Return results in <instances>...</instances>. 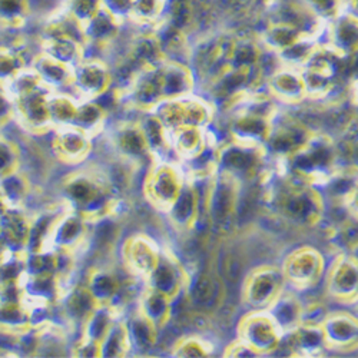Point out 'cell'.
Instances as JSON below:
<instances>
[{"label": "cell", "mask_w": 358, "mask_h": 358, "mask_svg": "<svg viewBox=\"0 0 358 358\" xmlns=\"http://www.w3.org/2000/svg\"><path fill=\"white\" fill-rule=\"evenodd\" d=\"M320 45V39L314 36H303L301 39H298L280 53H277V59L280 65L291 66L301 69L313 56L315 49Z\"/></svg>", "instance_id": "obj_43"}, {"label": "cell", "mask_w": 358, "mask_h": 358, "mask_svg": "<svg viewBox=\"0 0 358 358\" xmlns=\"http://www.w3.org/2000/svg\"><path fill=\"white\" fill-rule=\"evenodd\" d=\"M9 208H12V206H10L5 192H3L2 185H0V218H2L9 211Z\"/></svg>", "instance_id": "obj_54"}, {"label": "cell", "mask_w": 358, "mask_h": 358, "mask_svg": "<svg viewBox=\"0 0 358 358\" xmlns=\"http://www.w3.org/2000/svg\"><path fill=\"white\" fill-rule=\"evenodd\" d=\"M189 278L191 275L188 270L179 258L169 250L162 248L157 265L151 274L143 280V284L166 295L175 303L182 294H185Z\"/></svg>", "instance_id": "obj_15"}, {"label": "cell", "mask_w": 358, "mask_h": 358, "mask_svg": "<svg viewBox=\"0 0 358 358\" xmlns=\"http://www.w3.org/2000/svg\"><path fill=\"white\" fill-rule=\"evenodd\" d=\"M24 49L0 42V85L5 86L29 65L31 59L26 57Z\"/></svg>", "instance_id": "obj_44"}, {"label": "cell", "mask_w": 358, "mask_h": 358, "mask_svg": "<svg viewBox=\"0 0 358 358\" xmlns=\"http://www.w3.org/2000/svg\"><path fill=\"white\" fill-rule=\"evenodd\" d=\"M282 337L280 327L266 310H250L236 325V338L247 343L259 357L274 355Z\"/></svg>", "instance_id": "obj_11"}, {"label": "cell", "mask_w": 358, "mask_h": 358, "mask_svg": "<svg viewBox=\"0 0 358 358\" xmlns=\"http://www.w3.org/2000/svg\"><path fill=\"white\" fill-rule=\"evenodd\" d=\"M330 313L328 307L321 301H311L308 304H303V314H301V324L307 325H321L325 317Z\"/></svg>", "instance_id": "obj_50"}, {"label": "cell", "mask_w": 358, "mask_h": 358, "mask_svg": "<svg viewBox=\"0 0 358 358\" xmlns=\"http://www.w3.org/2000/svg\"><path fill=\"white\" fill-rule=\"evenodd\" d=\"M168 0H132L129 23L136 27L155 29L164 22Z\"/></svg>", "instance_id": "obj_40"}, {"label": "cell", "mask_w": 358, "mask_h": 358, "mask_svg": "<svg viewBox=\"0 0 358 358\" xmlns=\"http://www.w3.org/2000/svg\"><path fill=\"white\" fill-rule=\"evenodd\" d=\"M135 308L151 322H154L159 330L165 328L172 318L173 301L151 287L142 285V289L138 295Z\"/></svg>", "instance_id": "obj_31"}, {"label": "cell", "mask_w": 358, "mask_h": 358, "mask_svg": "<svg viewBox=\"0 0 358 358\" xmlns=\"http://www.w3.org/2000/svg\"><path fill=\"white\" fill-rule=\"evenodd\" d=\"M328 351L350 352L358 347V320L350 311H330L321 324Z\"/></svg>", "instance_id": "obj_22"}, {"label": "cell", "mask_w": 358, "mask_h": 358, "mask_svg": "<svg viewBox=\"0 0 358 358\" xmlns=\"http://www.w3.org/2000/svg\"><path fill=\"white\" fill-rule=\"evenodd\" d=\"M96 307L98 303L83 282H73L71 287H68L64 291L61 300L56 304V308L65 325L78 331Z\"/></svg>", "instance_id": "obj_23"}, {"label": "cell", "mask_w": 358, "mask_h": 358, "mask_svg": "<svg viewBox=\"0 0 358 358\" xmlns=\"http://www.w3.org/2000/svg\"><path fill=\"white\" fill-rule=\"evenodd\" d=\"M52 91L46 86H39L12 99L13 122L22 131L32 136H43L52 132V124L48 110V98Z\"/></svg>", "instance_id": "obj_12"}, {"label": "cell", "mask_w": 358, "mask_h": 358, "mask_svg": "<svg viewBox=\"0 0 358 358\" xmlns=\"http://www.w3.org/2000/svg\"><path fill=\"white\" fill-rule=\"evenodd\" d=\"M278 348L288 350L291 357H318L328 351L321 325L307 324H300L295 330L285 334Z\"/></svg>", "instance_id": "obj_27"}, {"label": "cell", "mask_w": 358, "mask_h": 358, "mask_svg": "<svg viewBox=\"0 0 358 358\" xmlns=\"http://www.w3.org/2000/svg\"><path fill=\"white\" fill-rule=\"evenodd\" d=\"M125 327L132 355H148L155 350L159 341V328L145 318L136 308L125 314Z\"/></svg>", "instance_id": "obj_28"}, {"label": "cell", "mask_w": 358, "mask_h": 358, "mask_svg": "<svg viewBox=\"0 0 358 358\" xmlns=\"http://www.w3.org/2000/svg\"><path fill=\"white\" fill-rule=\"evenodd\" d=\"M162 248L151 235L135 232L121 245V261L125 270L143 281L157 265Z\"/></svg>", "instance_id": "obj_17"}, {"label": "cell", "mask_w": 358, "mask_h": 358, "mask_svg": "<svg viewBox=\"0 0 358 358\" xmlns=\"http://www.w3.org/2000/svg\"><path fill=\"white\" fill-rule=\"evenodd\" d=\"M301 3L324 23L330 22L343 9L340 0H301Z\"/></svg>", "instance_id": "obj_49"}, {"label": "cell", "mask_w": 358, "mask_h": 358, "mask_svg": "<svg viewBox=\"0 0 358 358\" xmlns=\"http://www.w3.org/2000/svg\"><path fill=\"white\" fill-rule=\"evenodd\" d=\"M22 158L20 146L0 131V181L22 169Z\"/></svg>", "instance_id": "obj_46"}, {"label": "cell", "mask_w": 358, "mask_h": 358, "mask_svg": "<svg viewBox=\"0 0 358 358\" xmlns=\"http://www.w3.org/2000/svg\"><path fill=\"white\" fill-rule=\"evenodd\" d=\"M280 268L287 287L295 291H308L322 281L327 264L320 250L313 245H301L287 254Z\"/></svg>", "instance_id": "obj_7"}, {"label": "cell", "mask_w": 358, "mask_h": 358, "mask_svg": "<svg viewBox=\"0 0 358 358\" xmlns=\"http://www.w3.org/2000/svg\"><path fill=\"white\" fill-rule=\"evenodd\" d=\"M185 182L187 176L179 162L158 159L148 166L142 182V192L152 208L165 214Z\"/></svg>", "instance_id": "obj_4"}, {"label": "cell", "mask_w": 358, "mask_h": 358, "mask_svg": "<svg viewBox=\"0 0 358 358\" xmlns=\"http://www.w3.org/2000/svg\"><path fill=\"white\" fill-rule=\"evenodd\" d=\"M313 132L314 129H311L303 119L280 110L273 121L271 132L264 145L265 152L270 157L271 162L284 161L300 151L308 142Z\"/></svg>", "instance_id": "obj_8"}, {"label": "cell", "mask_w": 358, "mask_h": 358, "mask_svg": "<svg viewBox=\"0 0 358 358\" xmlns=\"http://www.w3.org/2000/svg\"><path fill=\"white\" fill-rule=\"evenodd\" d=\"M152 112L168 131H172L179 127L205 128L214 121L218 110L211 101L194 92L182 98L162 101Z\"/></svg>", "instance_id": "obj_5"}, {"label": "cell", "mask_w": 358, "mask_h": 358, "mask_svg": "<svg viewBox=\"0 0 358 358\" xmlns=\"http://www.w3.org/2000/svg\"><path fill=\"white\" fill-rule=\"evenodd\" d=\"M50 149L53 157L66 166L86 164L94 152V138L75 125L57 127L52 129Z\"/></svg>", "instance_id": "obj_16"}, {"label": "cell", "mask_w": 358, "mask_h": 358, "mask_svg": "<svg viewBox=\"0 0 358 358\" xmlns=\"http://www.w3.org/2000/svg\"><path fill=\"white\" fill-rule=\"evenodd\" d=\"M31 17V0H0V29L23 31Z\"/></svg>", "instance_id": "obj_41"}, {"label": "cell", "mask_w": 358, "mask_h": 358, "mask_svg": "<svg viewBox=\"0 0 358 358\" xmlns=\"http://www.w3.org/2000/svg\"><path fill=\"white\" fill-rule=\"evenodd\" d=\"M59 195L68 210L95 224L108 217H116L121 195L112 187L102 166L79 165L59 182Z\"/></svg>", "instance_id": "obj_1"}, {"label": "cell", "mask_w": 358, "mask_h": 358, "mask_svg": "<svg viewBox=\"0 0 358 358\" xmlns=\"http://www.w3.org/2000/svg\"><path fill=\"white\" fill-rule=\"evenodd\" d=\"M340 3L343 6V9L357 13V0H340Z\"/></svg>", "instance_id": "obj_55"}, {"label": "cell", "mask_w": 358, "mask_h": 358, "mask_svg": "<svg viewBox=\"0 0 358 358\" xmlns=\"http://www.w3.org/2000/svg\"><path fill=\"white\" fill-rule=\"evenodd\" d=\"M61 8L83 31V26L91 22L102 9V0H62Z\"/></svg>", "instance_id": "obj_47"}, {"label": "cell", "mask_w": 358, "mask_h": 358, "mask_svg": "<svg viewBox=\"0 0 358 358\" xmlns=\"http://www.w3.org/2000/svg\"><path fill=\"white\" fill-rule=\"evenodd\" d=\"M214 344L211 340L199 334H187L179 337L172 345L171 355L179 358H198L210 357L214 354Z\"/></svg>", "instance_id": "obj_45"}, {"label": "cell", "mask_w": 358, "mask_h": 358, "mask_svg": "<svg viewBox=\"0 0 358 358\" xmlns=\"http://www.w3.org/2000/svg\"><path fill=\"white\" fill-rule=\"evenodd\" d=\"M103 134L116 159L128 164L134 169L142 165L149 166L154 162L138 119H121L106 127Z\"/></svg>", "instance_id": "obj_6"}, {"label": "cell", "mask_w": 358, "mask_h": 358, "mask_svg": "<svg viewBox=\"0 0 358 358\" xmlns=\"http://www.w3.org/2000/svg\"><path fill=\"white\" fill-rule=\"evenodd\" d=\"M112 87V69L103 57L86 55L73 66L69 92L78 99H99Z\"/></svg>", "instance_id": "obj_10"}, {"label": "cell", "mask_w": 358, "mask_h": 358, "mask_svg": "<svg viewBox=\"0 0 358 358\" xmlns=\"http://www.w3.org/2000/svg\"><path fill=\"white\" fill-rule=\"evenodd\" d=\"M91 224L79 214L66 210L57 217L49 235L48 250L65 252L78 258L89 250Z\"/></svg>", "instance_id": "obj_14"}, {"label": "cell", "mask_w": 358, "mask_h": 358, "mask_svg": "<svg viewBox=\"0 0 358 358\" xmlns=\"http://www.w3.org/2000/svg\"><path fill=\"white\" fill-rule=\"evenodd\" d=\"M162 99H176L196 92V79L188 64L165 61L157 65Z\"/></svg>", "instance_id": "obj_24"}, {"label": "cell", "mask_w": 358, "mask_h": 358, "mask_svg": "<svg viewBox=\"0 0 358 358\" xmlns=\"http://www.w3.org/2000/svg\"><path fill=\"white\" fill-rule=\"evenodd\" d=\"M124 317L117 318L112 324L109 331L99 343V358H122L132 355Z\"/></svg>", "instance_id": "obj_39"}, {"label": "cell", "mask_w": 358, "mask_h": 358, "mask_svg": "<svg viewBox=\"0 0 358 358\" xmlns=\"http://www.w3.org/2000/svg\"><path fill=\"white\" fill-rule=\"evenodd\" d=\"M265 91L281 106H300L307 101L301 71L280 65L265 79Z\"/></svg>", "instance_id": "obj_18"}, {"label": "cell", "mask_w": 358, "mask_h": 358, "mask_svg": "<svg viewBox=\"0 0 358 358\" xmlns=\"http://www.w3.org/2000/svg\"><path fill=\"white\" fill-rule=\"evenodd\" d=\"M154 161L168 159L171 152V138L168 128L154 112H143L138 119Z\"/></svg>", "instance_id": "obj_32"}, {"label": "cell", "mask_w": 358, "mask_h": 358, "mask_svg": "<svg viewBox=\"0 0 358 358\" xmlns=\"http://www.w3.org/2000/svg\"><path fill=\"white\" fill-rule=\"evenodd\" d=\"M102 5L103 9H106L122 23H129L132 0H102Z\"/></svg>", "instance_id": "obj_51"}, {"label": "cell", "mask_w": 358, "mask_h": 358, "mask_svg": "<svg viewBox=\"0 0 358 358\" xmlns=\"http://www.w3.org/2000/svg\"><path fill=\"white\" fill-rule=\"evenodd\" d=\"M31 236V214L26 208H9L0 218V245L12 252H27Z\"/></svg>", "instance_id": "obj_26"}, {"label": "cell", "mask_w": 358, "mask_h": 358, "mask_svg": "<svg viewBox=\"0 0 358 358\" xmlns=\"http://www.w3.org/2000/svg\"><path fill=\"white\" fill-rule=\"evenodd\" d=\"M109 115V110L98 99H79L76 116L72 125L96 139L105 132Z\"/></svg>", "instance_id": "obj_34"}, {"label": "cell", "mask_w": 358, "mask_h": 358, "mask_svg": "<svg viewBox=\"0 0 358 358\" xmlns=\"http://www.w3.org/2000/svg\"><path fill=\"white\" fill-rule=\"evenodd\" d=\"M29 65L36 72L41 82L50 91H69L71 89L73 72L72 66L59 62L39 50L31 57Z\"/></svg>", "instance_id": "obj_29"}, {"label": "cell", "mask_w": 358, "mask_h": 358, "mask_svg": "<svg viewBox=\"0 0 358 358\" xmlns=\"http://www.w3.org/2000/svg\"><path fill=\"white\" fill-rule=\"evenodd\" d=\"M187 294H189V298L194 304L206 307L210 306L215 296V284L211 275L201 274L195 280L189 278Z\"/></svg>", "instance_id": "obj_48"}, {"label": "cell", "mask_w": 358, "mask_h": 358, "mask_svg": "<svg viewBox=\"0 0 358 358\" xmlns=\"http://www.w3.org/2000/svg\"><path fill=\"white\" fill-rule=\"evenodd\" d=\"M0 185L3 188V192L13 208H26V203L34 192V185L31 178L22 169L15 173L3 178L0 181Z\"/></svg>", "instance_id": "obj_42"}, {"label": "cell", "mask_w": 358, "mask_h": 358, "mask_svg": "<svg viewBox=\"0 0 358 358\" xmlns=\"http://www.w3.org/2000/svg\"><path fill=\"white\" fill-rule=\"evenodd\" d=\"M13 122V102L3 85H0V131Z\"/></svg>", "instance_id": "obj_52"}, {"label": "cell", "mask_w": 358, "mask_h": 358, "mask_svg": "<svg viewBox=\"0 0 358 358\" xmlns=\"http://www.w3.org/2000/svg\"><path fill=\"white\" fill-rule=\"evenodd\" d=\"M125 26L127 23H122L106 9H102L91 22L83 26L86 55L89 49L109 53L112 46L124 35Z\"/></svg>", "instance_id": "obj_25"}, {"label": "cell", "mask_w": 358, "mask_h": 358, "mask_svg": "<svg viewBox=\"0 0 358 358\" xmlns=\"http://www.w3.org/2000/svg\"><path fill=\"white\" fill-rule=\"evenodd\" d=\"M321 43L330 46L344 57L357 56L358 49V16L354 12L341 9L340 13L325 23Z\"/></svg>", "instance_id": "obj_21"}, {"label": "cell", "mask_w": 358, "mask_h": 358, "mask_svg": "<svg viewBox=\"0 0 358 358\" xmlns=\"http://www.w3.org/2000/svg\"><path fill=\"white\" fill-rule=\"evenodd\" d=\"M324 288L330 300L354 306L358 295V262L355 254H337L324 274Z\"/></svg>", "instance_id": "obj_13"}, {"label": "cell", "mask_w": 358, "mask_h": 358, "mask_svg": "<svg viewBox=\"0 0 358 358\" xmlns=\"http://www.w3.org/2000/svg\"><path fill=\"white\" fill-rule=\"evenodd\" d=\"M285 287L287 284L278 265H257L244 278L243 301L250 310H266Z\"/></svg>", "instance_id": "obj_9"}, {"label": "cell", "mask_w": 358, "mask_h": 358, "mask_svg": "<svg viewBox=\"0 0 358 358\" xmlns=\"http://www.w3.org/2000/svg\"><path fill=\"white\" fill-rule=\"evenodd\" d=\"M303 304L304 301L296 294V291L291 288L287 289L285 287L275 298L274 303L266 308V311L270 313V315L285 336L301 324Z\"/></svg>", "instance_id": "obj_30"}, {"label": "cell", "mask_w": 358, "mask_h": 358, "mask_svg": "<svg viewBox=\"0 0 358 358\" xmlns=\"http://www.w3.org/2000/svg\"><path fill=\"white\" fill-rule=\"evenodd\" d=\"M129 275L131 274L128 271L122 275L119 273V268L109 262H99L89 268L83 284L92 294L98 306L112 307Z\"/></svg>", "instance_id": "obj_20"}, {"label": "cell", "mask_w": 358, "mask_h": 358, "mask_svg": "<svg viewBox=\"0 0 358 358\" xmlns=\"http://www.w3.org/2000/svg\"><path fill=\"white\" fill-rule=\"evenodd\" d=\"M121 317L124 315L116 313L109 306H98L80 327L79 337L87 338L99 344L109 331L112 324Z\"/></svg>", "instance_id": "obj_38"}, {"label": "cell", "mask_w": 358, "mask_h": 358, "mask_svg": "<svg viewBox=\"0 0 358 358\" xmlns=\"http://www.w3.org/2000/svg\"><path fill=\"white\" fill-rule=\"evenodd\" d=\"M79 99L69 91H52L48 98V110L52 128L72 125Z\"/></svg>", "instance_id": "obj_37"}, {"label": "cell", "mask_w": 358, "mask_h": 358, "mask_svg": "<svg viewBox=\"0 0 358 358\" xmlns=\"http://www.w3.org/2000/svg\"><path fill=\"white\" fill-rule=\"evenodd\" d=\"M202 213V195L196 185L187 179L181 192L166 210L165 217L175 232L189 234L198 227Z\"/></svg>", "instance_id": "obj_19"}, {"label": "cell", "mask_w": 358, "mask_h": 358, "mask_svg": "<svg viewBox=\"0 0 358 358\" xmlns=\"http://www.w3.org/2000/svg\"><path fill=\"white\" fill-rule=\"evenodd\" d=\"M202 208L208 225L221 235H229L238 227V202H240L241 184L235 179L217 172L205 184Z\"/></svg>", "instance_id": "obj_3"}, {"label": "cell", "mask_w": 358, "mask_h": 358, "mask_svg": "<svg viewBox=\"0 0 358 358\" xmlns=\"http://www.w3.org/2000/svg\"><path fill=\"white\" fill-rule=\"evenodd\" d=\"M29 330H32L31 318L23 301L0 303V334L17 338Z\"/></svg>", "instance_id": "obj_36"}, {"label": "cell", "mask_w": 358, "mask_h": 358, "mask_svg": "<svg viewBox=\"0 0 358 358\" xmlns=\"http://www.w3.org/2000/svg\"><path fill=\"white\" fill-rule=\"evenodd\" d=\"M262 48L271 53H280L298 39H301L304 35L298 31L296 27L278 22V20H265L261 31L257 34Z\"/></svg>", "instance_id": "obj_33"}, {"label": "cell", "mask_w": 358, "mask_h": 358, "mask_svg": "<svg viewBox=\"0 0 358 358\" xmlns=\"http://www.w3.org/2000/svg\"><path fill=\"white\" fill-rule=\"evenodd\" d=\"M171 152L178 162H184L199 154L206 145L203 128L179 127L169 131Z\"/></svg>", "instance_id": "obj_35"}, {"label": "cell", "mask_w": 358, "mask_h": 358, "mask_svg": "<svg viewBox=\"0 0 358 358\" xmlns=\"http://www.w3.org/2000/svg\"><path fill=\"white\" fill-rule=\"evenodd\" d=\"M273 164L264 146L228 141L218 148V172L241 185L264 184L270 176Z\"/></svg>", "instance_id": "obj_2"}, {"label": "cell", "mask_w": 358, "mask_h": 358, "mask_svg": "<svg viewBox=\"0 0 358 358\" xmlns=\"http://www.w3.org/2000/svg\"><path fill=\"white\" fill-rule=\"evenodd\" d=\"M222 357H234V358H247V357H259V354L251 348L247 343L240 338H235L231 344H228L222 352Z\"/></svg>", "instance_id": "obj_53"}]
</instances>
